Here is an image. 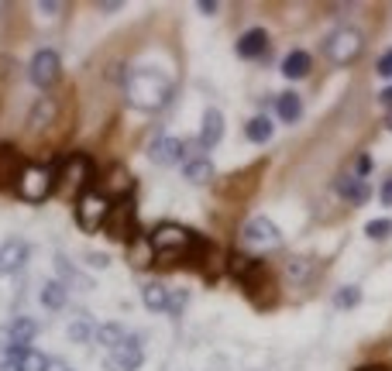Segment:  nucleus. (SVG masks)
I'll return each instance as SVG.
<instances>
[{
	"label": "nucleus",
	"mask_w": 392,
	"mask_h": 371,
	"mask_svg": "<svg viewBox=\"0 0 392 371\" xmlns=\"http://www.w3.org/2000/svg\"><path fill=\"white\" fill-rule=\"evenodd\" d=\"M172 93V83L162 76V73H148V69H138L128 76V100L138 110H162L169 103Z\"/></svg>",
	"instance_id": "nucleus-1"
},
{
	"label": "nucleus",
	"mask_w": 392,
	"mask_h": 371,
	"mask_svg": "<svg viewBox=\"0 0 392 371\" xmlns=\"http://www.w3.org/2000/svg\"><path fill=\"white\" fill-rule=\"evenodd\" d=\"M152 241V248H155V261H176V258H186V254H193L203 241L196 234H190L186 227H179V224H158L155 231L148 234Z\"/></svg>",
	"instance_id": "nucleus-2"
},
{
	"label": "nucleus",
	"mask_w": 392,
	"mask_h": 371,
	"mask_svg": "<svg viewBox=\"0 0 392 371\" xmlns=\"http://www.w3.org/2000/svg\"><path fill=\"white\" fill-rule=\"evenodd\" d=\"M14 189L24 203H41L56 193V165H45V162H24Z\"/></svg>",
	"instance_id": "nucleus-3"
},
{
	"label": "nucleus",
	"mask_w": 392,
	"mask_h": 371,
	"mask_svg": "<svg viewBox=\"0 0 392 371\" xmlns=\"http://www.w3.org/2000/svg\"><path fill=\"white\" fill-rule=\"evenodd\" d=\"M93 182V162L86 155H69L66 162L56 165V193L79 199Z\"/></svg>",
	"instance_id": "nucleus-4"
},
{
	"label": "nucleus",
	"mask_w": 392,
	"mask_h": 371,
	"mask_svg": "<svg viewBox=\"0 0 392 371\" xmlns=\"http://www.w3.org/2000/svg\"><path fill=\"white\" fill-rule=\"evenodd\" d=\"M282 244V231L275 227L269 216H252L244 227H241V248L248 251H275Z\"/></svg>",
	"instance_id": "nucleus-5"
},
{
	"label": "nucleus",
	"mask_w": 392,
	"mask_h": 371,
	"mask_svg": "<svg viewBox=\"0 0 392 371\" xmlns=\"http://www.w3.org/2000/svg\"><path fill=\"white\" fill-rule=\"evenodd\" d=\"M107 214H110V199L103 193H97V189H86L76 199V224H79V231H86V234L103 231Z\"/></svg>",
	"instance_id": "nucleus-6"
},
{
	"label": "nucleus",
	"mask_w": 392,
	"mask_h": 371,
	"mask_svg": "<svg viewBox=\"0 0 392 371\" xmlns=\"http://www.w3.org/2000/svg\"><path fill=\"white\" fill-rule=\"evenodd\" d=\"M103 231L114 237V241H120V244H128V241L138 234L135 199H131V196H120V199L110 203V214H107V220H103Z\"/></svg>",
	"instance_id": "nucleus-7"
},
{
	"label": "nucleus",
	"mask_w": 392,
	"mask_h": 371,
	"mask_svg": "<svg viewBox=\"0 0 392 371\" xmlns=\"http://www.w3.org/2000/svg\"><path fill=\"white\" fill-rule=\"evenodd\" d=\"M327 56H331V62H337V66H348V62H354L358 56H361V35L354 31V28H337L331 38H327Z\"/></svg>",
	"instance_id": "nucleus-8"
},
{
	"label": "nucleus",
	"mask_w": 392,
	"mask_h": 371,
	"mask_svg": "<svg viewBox=\"0 0 392 371\" xmlns=\"http://www.w3.org/2000/svg\"><path fill=\"white\" fill-rule=\"evenodd\" d=\"M31 83L38 86V90H48V86H56L62 79V59L59 52H52V48H38L35 52V59H31Z\"/></svg>",
	"instance_id": "nucleus-9"
},
{
	"label": "nucleus",
	"mask_w": 392,
	"mask_h": 371,
	"mask_svg": "<svg viewBox=\"0 0 392 371\" xmlns=\"http://www.w3.org/2000/svg\"><path fill=\"white\" fill-rule=\"evenodd\" d=\"M141 365H145V351H141V344L135 337H128L124 344L110 348L107 357H103V368L107 371H138Z\"/></svg>",
	"instance_id": "nucleus-10"
},
{
	"label": "nucleus",
	"mask_w": 392,
	"mask_h": 371,
	"mask_svg": "<svg viewBox=\"0 0 392 371\" xmlns=\"http://www.w3.org/2000/svg\"><path fill=\"white\" fill-rule=\"evenodd\" d=\"M148 158L155 165H179L186 158V145L172 135H158L152 145H148Z\"/></svg>",
	"instance_id": "nucleus-11"
},
{
	"label": "nucleus",
	"mask_w": 392,
	"mask_h": 371,
	"mask_svg": "<svg viewBox=\"0 0 392 371\" xmlns=\"http://www.w3.org/2000/svg\"><path fill=\"white\" fill-rule=\"evenodd\" d=\"M28 254H31L28 241H21V237H14V241H4V244H0V275L21 272V265L28 261Z\"/></svg>",
	"instance_id": "nucleus-12"
},
{
	"label": "nucleus",
	"mask_w": 392,
	"mask_h": 371,
	"mask_svg": "<svg viewBox=\"0 0 392 371\" xmlns=\"http://www.w3.org/2000/svg\"><path fill=\"white\" fill-rule=\"evenodd\" d=\"M265 52H269V31H265V28H248V31L237 38V56H241V59L255 62V59H262Z\"/></svg>",
	"instance_id": "nucleus-13"
},
{
	"label": "nucleus",
	"mask_w": 392,
	"mask_h": 371,
	"mask_svg": "<svg viewBox=\"0 0 392 371\" xmlns=\"http://www.w3.org/2000/svg\"><path fill=\"white\" fill-rule=\"evenodd\" d=\"M4 361H11L18 371H45V365H48V357L35 348H7Z\"/></svg>",
	"instance_id": "nucleus-14"
},
{
	"label": "nucleus",
	"mask_w": 392,
	"mask_h": 371,
	"mask_svg": "<svg viewBox=\"0 0 392 371\" xmlns=\"http://www.w3.org/2000/svg\"><path fill=\"white\" fill-rule=\"evenodd\" d=\"M21 169H24V162H21L18 152L7 148V145H0V189H14Z\"/></svg>",
	"instance_id": "nucleus-15"
},
{
	"label": "nucleus",
	"mask_w": 392,
	"mask_h": 371,
	"mask_svg": "<svg viewBox=\"0 0 392 371\" xmlns=\"http://www.w3.org/2000/svg\"><path fill=\"white\" fill-rule=\"evenodd\" d=\"M220 137H224V114L217 107H210L203 114V127H200V148H217Z\"/></svg>",
	"instance_id": "nucleus-16"
},
{
	"label": "nucleus",
	"mask_w": 392,
	"mask_h": 371,
	"mask_svg": "<svg viewBox=\"0 0 392 371\" xmlns=\"http://www.w3.org/2000/svg\"><path fill=\"white\" fill-rule=\"evenodd\" d=\"M337 193H341V199H348L351 207H361V203L372 199V186L354 176H344V179H337Z\"/></svg>",
	"instance_id": "nucleus-17"
},
{
	"label": "nucleus",
	"mask_w": 392,
	"mask_h": 371,
	"mask_svg": "<svg viewBox=\"0 0 392 371\" xmlns=\"http://www.w3.org/2000/svg\"><path fill=\"white\" fill-rule=\"evenodd\" d=\"M35 337H38V323H35L31 316H21V320H14V323L7 327V344H11V348H31Z\"/></svg>",
	"instance_id": "nucleus-18"
},
{
	"label": "nucleus",
	"mask_w": 392,
	"mask_h": 371,
	"mask_svg": "<svg viewBox=\"0 0 392 371\" xmlns=\"http://www.w3.org/2000/svg\"><path fill=\"white\" fill-rule=\"evenodd\" d=\"M128 261H131L135 268H152V265H155V248H152V241L141 234L131 237V241H128Z\"/></svg>",
	"instance_id": "nucleus-19"
},
{
	"label": "nucleus",
	"mask_w": 392,
	"mask_h": 371,
	"mask_svg": "<svg viewBox=\"0 0 392 371\" xmlns=\"http://www.w3.org/2000/svg\"><path fill=\"white\" fill-rule=\"evenodd\" d=\"M182 172H186V179H190V182L203 186V182H210V179H214V162H210L207 155H186V162H182Z\"/></svg>",
	"instance_id": "nucleus-20"
},
{
	"label": "nucleus",
	"mask_w": 392,
	"mask_h": 371,
	"mask_svg": "<svg viewBox=\"0 0 392 371\" xmlns=\"http://www.w3.org/2000/svg\"><path fill=\"white\" fill-rule=\"evenodd\" d=\"M56 120V100H45L41 97L35 107H31V117H28V131L31 135H38V131H45L48 124Z\"/></svg>",
	"instance_id": "nucleus-21"
},
{
	"label": "nucleus",
	"mask_w": 392,
	"mask_h": 371,
	"mask_svg": "<svg viewBox=\"0 0 392 371\" xmlns=\"http://www.w3.org/2000/svg\"><path fill=\"white\" fill-rule=\"evenodd\" d=\"M66 303H69V289L62 286V282H45L41 286V306L45 310H52V313H59V310H66Z\"/></svg>",
	"instance_id": "nucleus-22"
},
{
	"label": "nucleus",
	"mask_w": 392,
	"mask_h": 371,
	"mask_svg": "<svg viewBox=\"0 0 392 371\" xmlns=\"http://www.w3.org/2000/svg\"><path fill=\"white\" fill-rule=\"evenodd\" d=\"M69 340H76V344H86V340H93V333H97V320L90 316V313H76L73 320H69Z\"/></svg>",
	"instance_id": "nucleus-23"
},
{
	"label": "nucleus",
	"mask_w": 392,
	"mask_h": 371,
	"mask_svg": "<svg viewBox=\"0 0 392 371\" xmlns=\"http://www.w3.org/2000/svg\"><path fill=\"white\" fill-rule=\"evenodd\" d=\"M275 114H279V120H286V124H296V120L303 117V103H299V97H296L293 90L279 93V100H275Z\"/></svg>",
	"instance_id": "nucleus-24"
},
{
	"label": "nucleus",
	"mask_w": 392,
	"mask_h": 371,
	"mask_svg": "<svg viewBox=\"0 0 392 371\" xmlns=\"http://www.w3.org/2000/svg\"><path fill=\"white\" fill-rule=\"evenodd\" d=\"M169 293H172V289H165L162 282H148V286L141 289V299H145V306L152 313H169Z\"/></svg>",
	"instance_id": "nucleus-25"
},
{
	"label": "nucleus",
	"mask_w": 392,
	"mask_h": 371,
	"mask_svg": "<svg viewBox=\"0 0 392 371\" xmlns=\"http://www.w3.org/2000/svg\"><path fill=\"white\" fill-rule=\"evenodd\" d=\"M310 66H314V62H310V52H299V48H296V52H289V56L282 59V76L286 79H303L306 73H310Z\"/></svg>",
	"instance_id": "nucleus-26"
},
{
	"label": "nucleus",
	"mask_w": 392,
	"mask_h": 371,
	"mask_svg": "<svg viewBox=\"0 0 392 371\" xmlns=\"http://www.w3.org/2000/svg\"><path fill=\"white\" fill-rule=\"evenodd\" d=\"M244 135H248V141H255V145H265V141H272L275 127L265 114H258V117H252L248 124H244Z\"/></svg>",
	"instance_id": "nucleus-27"
},
{
	"label": "nucleus",
	"mask_w": 392,
	"mask_h": 371,
	"mask_svg": "<svg viewBox=\"0 0 392 371\" xmlns=\"http://www.w3.org/2000/svg\"><path fill=\"white\" fill-rule=\"evenodd\" d=\"M93 340H100V344L110 351V348H118V344H124V340H128V333H124V327H120V323H97Z\"/></svg>",
	"instance_id": "nucleus-28"
},
{
	"label": "nucleus",
	"mask_w": 392,
	"mask_h": 371,
	"mask_svg": "<svg viewBox=\"0 0 392 371\" xmlns=\"http://www.w3.org/2000/svg\"><path fill=\"white\" fill-rule=\"evenodd\" d=\"M255 265H258V261L252 258V254H244V251H241V254H231V258H227V272L234 275L237 282H244L248 275L255 272Z\"/></svg>",
	"instance_id": "nucleus-29"
},
{
	"label": "nucleus",
	"mask_w": 392,
	"mask_h": 371,
	"mask_svg": "<svg viewBox=\"0 0 392 371\" xmlns=\"http://www.w3.org/2000/svg\"><path fill=\"white\" fill-rule=\"evenodd\" d=\"M334 303H337V310H354L361 303V289L358 286H344V289H337Z\"/></svg>",
	"instance_id": "nucleus-30"
},
{
	"label": "nucleus",
	"mask_w": 392,
	"mask_h": 371,
	"mask_svg": "<svg viewBox=\"0 0 392 371\" xmlns=\"http://www.w3.org/2000/svg\"><path fill=\"white\" fill-rule=\"evenodd\" d=\"M365 234L372 237V241H386V237L392 234V220H386V216H378V220H368V224H365Z\"/></svg>",
	"instance_id": "nucleus-31"
},
{
	"label": "nucleus",
	"mask_w": 392,
	"mask_h": 371,
	"mask_svg": "<svg viewBox=\"0 0 392 371\" xmlns=\"http://www.w3.org/2000/svg\"><path fill=\"white\" fill-rule=\"evenodd\" d=\"M310 261H289V278L293 282H310Z\"/></svg>",
	"instance_id": "nucleus-32"
},
{
	"label": "nucleus",
	"mask_w": 392,
	"mask_h": 371,
	"mask_svg": "<svg viewBox=\"0 0 392 371\" xmlns=\"http://www.w3.org/2000/svg\"><path fill=\"white\" fill-rule=\"evenodd\" d=\"M35 11H38L41 18H59L62 4H56V0H38V4H35Z\"/></svg>",
	"instance_id": "nucleus-33"
},
{
	"label": "nucleus",
	"mask_w": 392,
	"mask_h": 371,
	"mask_svg": "<svg viewBox=\"0 0 392 371\" xmlns=\"http://www.w3.org/2000/svg\"><path fill=\"white\" fill-rule=\"evenodd\" d=\"M368 172H372V158H368V155H358V158H354V179L368 176Z\"/></svg>",
	"instance_id": "nucleus-34"
},
{
	"label": "nucleus",
	"mask_w": 392,
	"mask_h": 371,
	"mask_svg": "<svg viewBox=\"0 0 392 371\" xmlns=\"http://www.w3.org/2000/svg\"><path fill=\"white\" fill-rule=\"evenodd\" d=\"M186 306V293L179 289V293H169V313H179Z\"/></svg>",
	"instance_id": "nucleus-35"
},
{
	"label": "nucleus",
	"mask_w": 392,
	"mask_h": 371,
	"mask_svg": "<svg viewBox=\"0 0 392 371\" xmlns=\"http://www.w3.org/2000/svg\"><path fill=\"white\" fill-rule=\"evenodd\" d=\"M378 76H386V79H392V48L378 59Z\"/></svg>",
	"instance_id": "nucleus-36"
},
{
	"label": "nucleus",
	"mask_w": 392,
	"mask_h": 371,
	"mask_svg": "<svg viewBox=\"0 0 392 371\" xmlns=\"http://www.w3.org/2000/svg\"><path fill=\"white\" fill-rule=\"evenodd\" d=\"M378 199H382V207H392V176L382 182V193H378Z\"/></svg>",
	"instance_id": "nucleus-37"
},
{
	"label": "nucleus",
	"mask_w": 392,
	"mask_h": 371,
	"mask_svg": "<svg viewBox=\"0 0 392 371\" xmlns=\"http://www.w3.org/2000/svg\"><path fill=\"white\" fill-rule=\"evenodd\" d=\"M45 371H73L66 361H59V357H48V365H45Z\"/></svg>",
	"instance_id": "nucleus-38"
},
{
	"label": "nucleus",
	"mask_w": 392,
	"mask_h": 371,
	"mask_svg": "<svg viewBox=\"0 0 392 371\" xmlns=\"http://www.w3.org/2000/svg\"><path fill=\"white\" fill-rule=\"evenodd\" d=\"M378 103H382V107H392V86H386V90L378 93Z\"/></svg>",
	"instance_id": "nucleus-39"
},
{
	"label": "nucleus",
	"mask_w": 392,
	"mask_h": 371,
	"mask_svg": "<svg viewBox=\"0 0 392 371\" xmlns=\"http://www.w3.org/2000/svg\"><path fill=\"white\" fill-rule=\"evenodd\" d=\"M100 11L103 14H114V11H120V4H100Z\"/></svg>",
	"instance_id": "nucleus-40"
},
{
	"label": "nucleus",
	"mask_w": 392,
	"mask_h": 371,
	"mask_svg": "<svg viewBox=\"0 0 392 371\" xmlns=\"http://www.w3.org/2000/svg\"><path fill=\"white\" fill-rule=\"evenodd\" d=\"M200 14H217V4H200Z\"/></svg>",
	"instance_id": "nucleus-41"
},
{
	"label": "nucleus",
	"mask_w": 392,
	"mask_h": 371,
	"mask_svg": "<svg viewBox=\"0 0 392 371\" xmlns=\"http://www.w3.org/2000/svg\"><path fill=\"white\" fill-rule=\"evenodd\" d=\"M0 371H18V368H14L11 361H4V357H0Z\"/></svg>",
	"instance_id": "nucleus-42"
},
{
	"label": "nucleus",
	"mask_w": 392,
	"mask_h": 371,
	"mask_svg": "<svg viewBox=\"0 0 392 371\" xmlns=\"http://www.w3.org/2000/svg\"><path fill=\"white\" fill-rule=\"evenodd\" d=\"M361 371H382V368H361Z\"/></svg>",
	"instance_id": "nucleus-43"
}]
</instances>
